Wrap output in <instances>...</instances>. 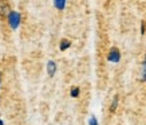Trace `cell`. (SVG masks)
Returning <instances> with one entry per match:
<instances>
[{"instance_id": "cell-10", "label": "cell", "mask_w": 146, "mask_h": 125, "mask_svg": "<svg viewBox=\"0 0 146 125\" xmlns=\"http://www.w3.org/2000/svg\"><path fill=\"white\" fill-rule=\"evenodd\" d=\"M89 125H99V124H98L97 117H95V116H90V118H89Z\"/></svg>"}, {"instance_id": "cell-4", "label": "cell", "mask_w": 146, "mask_h": 125, "mask_svg": "<svg viewBox=\"0 0 146 125\" xmlns=\"http://www.w3.org/2000/svg\"><path fill=\"white\" fill-rule=\"evenodd\" d=\"M47 73H48L50 77L55 76V73H56V63H55V61H48L47 62Z\"/></svg>"}, {"instance_id": "cell-1", "label": "cell", "mask_w": 146, "mask_h": 125, "mask_svg": "<svg viewBox=\"0 0 146 125\" xmlns=\"http://www.w3.org/2000/svg\"><path fill=\"white\" fill-rule=\"evenodd\" d=\"M7 22L11 30H18L20 23H22V15L18 11H11L7 16Z\"/></svg>"}, {"instance_id": "cell-9", "label": "cell", "mask_w": 146, "mask_h": 125, "mask_svg": "<svg viewBox=\"0 0 146 125\" xmlns=\"http://www.w3.org/2000/svg\"><path fill=\"white\" fill-rule=\"evenodd\" d=\"M70 96L72 97V98H76V97L79 96V88H76V86H74V88H71Z\"/></svg>"}, {"instance_id": "cell-13", "label": "cell", "mask_w": 146, "mask_h": 125, "mask_svg": "<svg viewBox=\"0 0 146 125\" xmlns=\"http://www.w3.org/2000/svg\"><path fill=\"white\" fill-rule=\"evenodd\" d=\"M0 85H1V73H0Z\"/></svg>"}, {"instance_id": "cell-11", "label": "cell", "mask_w": 146, "mask_h": 125, "mask_svg": "<svg viewBox=\"0 0 146 125\" xmlns=\"http://www.w3.org/2000/svg\"><path fill=\"white\" fill-rule=\"evenodd\" d=\"M145 30H146L145 22H142V23H141V34H142V35H143V34H145Z\"/></svg>"}, {"instance_id": "cell-3", "label": "cell", "mask_w": 146, "mask_h": 125, "mask_svg": "<svg viewBox=\"0 0 146 125\" xmlns=\"http://www.w3.org/2000/svg\"><path fill=\"white\" fill-rule=\"evenodd\" d=\"M11 11H12V9L9 8L8 0H0V16H1V18H7Z\"/></svg>"}, {"instance_id": "cell-6", "label": "cell", "mask_w": 146, "mask_h": 125, "mask_svg": "<svg viewBox=\"0 0 146 125\" xmlns=\"http://www.w3.org/2000/svg\"><path fill=\"white\" fill-rule=\"evenodd\" d=\"M70 46H71L70 40H68V39H62V40H60V46H59V49H60V51H66Z\"/></svg>"}, {"instance_id": "cell-7", "label": "cell", "mask_w": 146, "mask_h": 125, "mask_svg": "<svg viewBox=\"0 0 146 125\" xmlns=\"http://www.w3.org/2000/svg\"><path fill=\"white\" fill-rule=\"evenodd\" d=\"M141 81H142V82H145V81H146V54H145V58H143V63H142Z\"/></svg>"}, {"instance_id": "cell-2", "label": "cell", "mask_w": 146, "mask_h": 125, "mask_svg": "<svg viewBox=\"0 0 146 125\" xmlns=\"http://www.w3.org/2000/svg\"><path fill=\"white\" fill-rule=\"evenodd\" d=\"M107 61L111 63H118L121 61V51L117 47H111L109 55H107Z\"/></svg>"}, {"instance_id": "cell-5", "label": "cell", "mask_w": 146, "mask_h": 125, "mask_svg": "<svg viewBox=\"0 0 146 125\" xmlns=\"http://www.w3.org/2000/svg\"><path fill=\"white\" fill-rule=\"evenodd\" d=\"M66 3H67V0H54V7L58 11H63V9L66 8Z\"/></svg>"}, {"instance_id": "cell-12", "label": "cell", "mask_w": 146, "mask_h": 125, "mask_svg": "<svg viewBox=\"0 0 146 125\" xmlns=\"http://www.w3.org/2000/svg\"><path fill=\"white\" fill-rule=\"evenodd\" d=\"M0 125H4V121L3 120H0Z\"/></svg>"}, {"instance_id": "cell-8", "label": "cell", "mask_w": 146, "mask_h": 125, "mask_svg": "<svg viewBox=\"0 0 146 125\" xmlns=\"http://www.w3.org/2000/svg\"><path fill=\"white\" fill-rule=\"evenodd\" d=\"M118 101H119V97H118V96H114V98H113V104H111V106H110V112H115V110H117Z\"/></svg>"}]
</instances>
